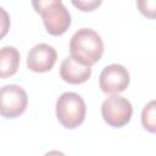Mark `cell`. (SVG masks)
Returning a JSON list of instances; mask_svg holds the SVG:
<instances>
[{
  "label": "cell",
  "mask_w": 156,
  "mask_h": 156,
  "mask_svg": "<svg viewBox=\"0 0 156 156\" xmlns=\"http://www.w3.org/2000/svg\"><path fill=\"white\" fill-rule=\"evenodd\" d=\"M72 5L78 7L80 11H93L101 5V0H72Z\"/></svg>",
  "instance_id": "cell-11"
},
{
  "label": "cell",
  "mask_w": 156,
  "mask_h": 156,
  "mask_svg": "<svg viewBox=\"0 0 156 156\" xmlns=\"http://www.w3.org/2000/svg\"><path fill=\"white\" fill-rule=\"evenodd\" d=\"M10 15L7 11L0 6V40L7 34L10 29Z\"/></svg>",
  "instance_id": "cell-12"
},
{
  "label": "cell",
  "mask_w": 156,
  "mask_h": 156,
  "mask_svg": "<svg viewBox=\"0 0 156 156\" xmlns=\"http://www.w3.org/2000/svg\"><path fill=\"white\" fill-rule=\"evenodd\" d=\"M130 82L128 69L118 63L106 66L99 77V87L106 94H118L124 91Z\"/></svg>",
  "instance_id": "cell-6"
},
{
  "label": "cell",
  "mask_w": 156,
  "mask_h": 156,
  "mask_svg": "<svg viewBox=\"0 0 156 156\" xmlns=\"http://www.w3.org/2000/svg\"><path fill=\"white\" fill-rule=\"evenodd\" d=\"M91 76V67L82 63L80 61L67 56L60 66V77L69 84H82Z\"/></svg>",
  "instance_id": "cell-8"
},
{
  "label": "cell",
  "mask_w": 156,
  "mask_h": 156,
  "mask_svg": "<svg viewBox=\"0 0 156 156\" xmlns=\"http://www.w3.org/2000/svg\"><path fill=\"white\" fill-rule=\"evenodd\" d=\"M69 52V56L91 67L102 56L104 41L94 29L80 28L71 38Z\"/></svg>",
  "instance_id": "cell-1"
},
{
  "label": "cell",
  "mask_w": 156,
  "mask_h": 156,
  "mask_svg": "<svg viewBox=\"0 0 156 156\" xmlns=\"http://www.w3.org/2000/svg\"><path fill=\"white\" fill-rule=\"evenodd\" d=\"M20 52L15 46L0 49V78L13 76L20 67Z\"/></svg>",
  "instance_id": "cell-9"
},
{
  "label": "cell",
  "mask_w": 156,
  "mask_h": 156,
  "mask_svg": "<svg viewBox=\"0 0 156 156\" xmlns=\"http://www.w3.org/2000/svg\"><path fill=\"white\" fill-rule=\"evenodd\" d=\"M57 58L56 50L45 43L34 45L27 56V67L37 73H44L50 71Z\"/></svg>",
  "instance_id": "cell-7"
},
{
  "label": "cell",
  "mask_w": 156,
  "mask_h": 156,
  "mask_svg": "<svg viewBox=\"0 0 156 156\" xmlns=\"http://www.w3.org/2000/svg\"><path fill=\"white\" fill-rule=\"evenodd\" d=\"M155 4V1H138V6H139V10H140V12L143 13V15H145V16H147V17H151V18H154L155 17V12H152V11H150L149 10V6H152Z\"/></svg>",
  "instance_id": "cell-13"
},
{
  "label": "cell",
  "mask_w": 156,
  "mask_h": 156,
  "mask_svg": "<svg viewBox=\"0 0 156 156\" xmlns=\"http://www.w3.org/2000/svg\"><path fill=\"white\" fill-rule=\"evenodd\" d=\"M133 113L132 104L128 99L119 95H111L104 100L101 105V116L104 121L115 128L126 126Z\"/></svg>",
  "instance_id": "cell-4"
},
{
  "label": "cell",
  "mask_w": 156,
  "mask_h": 156,
  "mask_svg": "<svg viewBox=\"0 0 156 156\" xmlns=\"http://www.w3.org/2000/svg\"><path fill=\"white\" fill-rule=\"evenodd\" d=\"M44 156H66V155L58 150H51V151H48Z\"/></svg>",
  "instance_id": "cell-14"
},
{
  "label": "cell",
  "mask_w": 156,
  "mask_h": 156,
  "mask_svg": "<svg viewBox=\"0 0 156 156\" xmlns=\"http://www.w3.org/2000/svg\"><path fill=\"white\" fill-rule=\"evenodd\" d=\"M35 11L41 16L46 32L51 35L63 34L71 26V15L61 0L33 1Z\"/></svg>",
  "instance_id": "cell-2"
},
{
  "label": "cell",
  "mask_w": 156,
  "mask_h": 156,
  "mask_svg": "<svg viewBox=\"0 0 156 156\" xmlns=\"http://www.w3.org/2000/svg\"><path fill=\"white\" fill-rule=\"evenodd\" d=\"M141 123L146 130L155 133V130H156V104H155V100H151L143 108Z\"/></svg>",
  "instance_id": "cell-10"
},
{
  "label": "cell",
  "mask_w": 156,
  "mask_h": 156,
  "mask_svg": "<svg viewBox=\"0 0 156 156\" xmlns=\"http://www.w3.org/2000/svg\"><path fill=\"white\" fill-rule=\"evenodd\" d=\"M87 105L84 99L73 91H66L60 95L56 101L57 121L68 129L80 126L85 118Z\"/></svg>",
  "instance_id": "cell-3"
},
{
  "label": "cell",
  "mask_w": 156,
  "mask_h": 156,
  "mask_svg": "<svg viewBox=\"0 0 156 156\" xmlns=\"http://www.w3.org/2000/svg\"><path fill=\"white\" fill-rule=\"evenodd\" d=\"M28 104V95L17 84H7L0 88V115L5 118H16L22 115Z\"/></svg>",
  "instance_id": "cell-5"
}]
</instances>
